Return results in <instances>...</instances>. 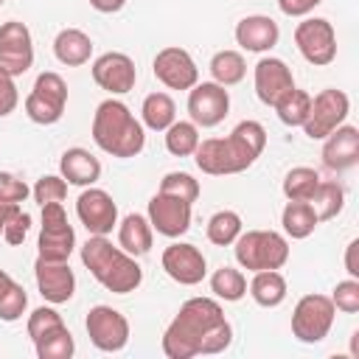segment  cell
<instances>
[{"label":"cell","mask_w":359,"mask_h":359,"mask_svg":"<svg viewBox=\"0 0 359 359\" xmlns=\"http://www.w3.org/2000/svg\"><path fill=\"white\" fill-rule=\"evenodd\" d=\"M351 353L359 356V331H353V337H351Z\"/></svg>","instance_id":"obj_49"},{"label":"cell","mask_w":359,"mask_h":359,"mask_svg":"<svg viewBox=\"0 0 359 359\" xmlns=\"http://www.w3.org/2000/svg\"><path fill=\"white\" fill-rule=\"evenodd\" d=\"M165 275L171 280H177L180 286H196L202 283V278L208 275V261L202 255V250L196 244H188V241H174L163 250V258H160Z\"/></svg>","instance_id":"obj_17"},{"label":"cell","mask_w":359,"mask_h":359,"mask_svg":"<svg viewBox=\"0 0 359 359\" xmlns=\"http://www.w3.org/2000/svg\"><path fill=\"white\" fill-rule=\"evenodd\" d=\"M93 81L109 95H126L129 90H135L137 67L132 56L121 50H107L93 62Z\"/></svg>","instance_id":"obj_18"},{"label":"cell","mask_w":359,"mask_h":359,"mask_svg":"<svg viewBox=\"0 0 359 359\" xmlns=\"http://www.w3.org/2000/svg\"><path fill=\"white\" fill-rule=\"evenodd\" d=\"M250 297L264 306V309H275L286 300V278L278 272V269H261V272H252V280L247 286Z\"/></svg>","instance_id":"obj_26"},{"label":"cell","mask_w":359,"mask_h":359,"mask_svg":"<svg viewBox=\"0 0 359 359\" xmlns=\"http://www.w3.org/2000/svg\"><path fill=\"white\" fill-rule=\"evenodd\" d=\"M146 219L151 224V230H157L165 238H180L191 230V202H182L180 196H168V194H154L149 199V210Z\"/></svg>","instance_id":"obj_16"},{"label":"cell","mask_w":359,"mask_h":359,"mask_svg":"<svg viewBox=\"0 0 359 359\" xmlns=\"http://www.w3.org/2000/svg\"><path fill=\"white\" fill-rule=\"evenodd\" d=\"M230 112V93L216 81H196L188 90V115L196 126H219Z\"/></svg>","instance_id":"obj_12"},{"label":"cell","mask_w":359,"mask_h":359,"mask_svg":"<svg viewBox=\"0 0 359 359\" xmlns=\"http://www.w3.org/2000/svg\"><path fill=\"white\" fill-rule=\"evenodd\" d=\"M323 165L331 171H348L359 163V129L351 123L337 126L328 137H323Z\"/></svg>","instance_id":"obj_22"},{"label":"cell","mask_w":359,"mask_h":359,"mask_svg":"<svg viewBox=\"0 0 359 359\" xmlns=\"http://www.w3.org/2000/svg\"><path fill=\"white\" fill-rule=\"evenodd\" d=\"M65 107H67V81L53 70L39 73L25 98V115L39 126H50L62 121Z\"/></svg>","instance_id":"obj_6"},{"label":"cell","mask_w":359,"mask_h":359,"mask_svg":"<svg viewBox=\"0 0 359 359\" xmlns=\"http://www.w3.org/2000/svg\"><path fill=\"white\" fill-rule=\"evenodd\" d=\"M210 292L224 303H238L247 294V278L236 266H219L210 275Z\"/></svg>","instance_id":"obj_32"},{"label":"cell","mask_w":359,"mask_h":359,"mask_svg":"<svg viewBox=\"0 0 359 359\" xmlns=\"http://www.w3.org/2000/svg\"><path fill=\"white\" fill-rule=\"evenodd\" d=\"M28 194H31V188L25 185V180H20L11 171H0V202L20 205L28 199Z\"/></svg>","instance_id":"obj_42"},{"label":"cell","mask_w":359,"mask_h":359,"mask_svg":"<svg viewBox=\"0 0 359 359\" xmlns=\"http://www.w3.org/2000/svg\"><path fill=\"white\" fill-rule=\"evenodd\" d=\"M233 255L241 269H280L289 261V241L275 230H241L233 241Z\"/></svg>","instance_id":"obj_5"},{"label":"cell","mask_w":359,"mask_h":359,"mask_svg":"<svg viewBox=\"0 0 359 359\" xmlns=\"http://www.w3.org/2000/svg\"><path fill=\"white\" fill-rule=\"evenodd\" d=\"M151 70H154V79L168 90H191L199 81V67L194 56L180 45H168L157 50Z\"/></svg>","instance_id":"obj_14"},{"label":"cell","mask_w":359,"mask_h":359,"mask_svg":"<svg viewBox=\"0 0 359 359\" xmlns=\"http://www.w3.org/2000/svg\"><path fill=\"white\" fill-rule=\"evenodd\" d=\"M345 272L348 278H359V238L345 247Z\"/></svg>","instance_id":"obj_46"},{"label":"cell","mask_w":359,"mask_h":359,"mask_svg":"<svg viewBox=\"0 0 359 359\" xmlns=\"http://www.w3.org/2000/svg\"><path fill=\"white\" fill-rule=\"evenodd\" d=\"M337 309L325 294H303L292 311V334L306 345H317L328 337Z\"/></svg>","instance_id":"obj_7"},{"label":"cell","mask_w":359,"mask_h":359,"mask_svg":"<svg viewBox=\"0 0 359 359\" xmlns=\"http://www.w3.org/2000/svg\"><path fill=\"white\" fill-rule=\"evenodd\" d=\"M81 264L112 294H129L143 283V269L137 258L115 247L107 236H90L81 244Z\"/></svg>","instance_id":"obj_4"},{"label":"cell","mask_w":359,"mask_h":359,"mask_svg":"<svg viewBox=\"0 0 359 359\" xmlns=\"http://www.w3.org/2000/svg\"><path fill=\"white\" fill-rule=\"evenodd\" d=\"M28 230H31V213H25L22 208H17L11 216H8V222H6V230H3V238L11 244V247H20L22 241H25V236H28Z\"/></svg>","instance_id":"obj_43"},{"label":"cell","mask_w":359,"mask_h":359,"mask_svg":"<svg viewBox=\"0 0 359 359\" xmlns=\"http://www.w3.org/2000/svg\"><path fill=\"white\" fill-rule=\"evenodd\" d=\"M233 342V325L213 297H188L163 334V353L168 359H194L202 353H222Z\"/></svg>","instance_id":"obj_1"},{"label":"cell","mask_w":359,"mask_h":359,"mask_svg":"<svg viewBox=\"0 0 359 359\" xmlns=\"http://www.w3.org/2000/svg\"><path fill=\"white\" fill-rule=\"evenodd\" d=\"M34 278H36L39 294L53 306L67 303L73 297V292H76V275H73L67 261H45V258L36 255Z\"/></svg>","instance_id":"obj_19"},{"label":"cell","mask_w":359,"mask_h":359,"mask_svg":"<svg viewBox=\"0 0 359 359\" xmlns=\"http://www.w3.org/2000/svg\"><path fill=\"white\" fill-rule=\"evenodd\" d=\"M34 348H36L39 359H70L76 353V339L67 325H59L50 334H45L42 339H36Z\"/></svg>","instance_id":"obj_36"},{"label":"cell","mask_w":359,"mask_h":359,"mask_svg":"<svg viewBox=\"0 0 359 359\" xmlns=\"http://www.w3.org/2000/svg\"><path fill=\"white\" fill-rule=\"evenodd\" d=\"M348 112H351V98H348L342 90H334V87L320 90V93L311 98V109H309V118H306V123H303L306 137H311V140L328 137L337 126L345 123Z\"/></svg>","instance_id":"obj_10"},{"label":"cell","mask_w":359,"mask_h":359,"mask_svg":"<svg viewBox=\"0 0 359 359\" xmlns=\"http://www.w3.org/2000/svg\"><path fill=\"white\" fill-rule=\"evenodd\" d=\"M87 3L101 14H115V11H121L126 6V0H87Z\"/></svg>","instance_id":"obj_47"},{"label":"cell","mask_w":359,"mask_h":359,"mask_svg":"<svg viewBox=\"0 0 359 359\" xmlns=\"http://www.w3.org/2000/svg\"><path fill=\"white\" fill-rule=\"evenodd\" d=\"M20 205H11V202H0V236H3V230H6V222H8V216L17 210Z\"/></svg>","instance_id":"obj_48"},{"label":"cell","mask_w":359,"mask_h":359,"mask_svg":"<svg viewBox=\"0 0 359 359\" xmlns=\"http://www.w3.org/2000/svg\"><path fill=\"white\" fill-rule=\"evenodd\" d=\"M252 84H255L258 101L266 107H275V101L294 87V76L283 59L264 56V59H258V65L252 70Z\"/></svg>","instance_id":"obj_20"},{"label":"cell","mask_w":359,"mask_h":359,"mask_svg":"<svg viewBox=\"0 0 359 359\" xmlns=\"http://www.w3.org/2000/svg\"><path fill=\"white\" fill-rule=\"evenodd\" d=\"M294 45L300 56L314 67H325L337 59V31L325 17H306L297 22Z\"/></svg>","instance_id":"obj_9"},{"label":"cell","mask_w":359,"mask_h":359,"mask_svg":"<svg viewBox=\"0 0 359 359\" xmlns=\"http://www.w3.org/2000/svg\"><path fill=\"white\" fill-rule=\"evenodd\" d=\"M0 6H3V0H0Z\"/></svg>","instance_id":"obj_50"},{"label":"cell","mask_w":359,"mask_h":359,"mask_svg":"<svg viewBox=\"0 0 359 359\" xmlns=\"http://www.w3.org/2000/svg\"><path fill=\"white\" fill-rule=\"evenodd\" d=\"M59 325H65V320H62V314L53 309V303L50 306H39V309H34L31 314H28V337H31V342H36V339H42L45 334H50L53 328H59Z\"/></svg>","instance_id":"obj_39"},{"label":"cell","mask_w":359,"mask_h":359,"mask_svg":"<svg viewBox=\"0 0 359 359\" xmlns=\"http://www.w3.org/2000/svg\"><path fill=\"white\" fill-rule=\"evenodd\" d=\"M208 241L216 244V247H230L238 233H241V216L236 210H216L210 219H208Z\"/></svg>","instance_id":"obj_35"},{"label":"cell","mask_w":359,"mask_h":359,"mask_svg":"<svg viewBox=\"0 0 359 359\" xmlns=\"http://www.w3.org/2000/svg\"><path fill=\"white\" fill-rule=\"evenodd\" d=\"M272 109L278 112V121L283 126H292V129L294 126H303L306 118H309V109H311V95L306 90H300V87H292L289 93H283L275 101Z\"/></svg>","instance_id":"obj_30"},{"label":"cell","mask_w":359,"mask_h":359,"mask_svg":"<svg viewBox=\"0 0 359 359\" xmlns=\"http://www.w3.org/2000/svg\"><path fill=\"white\" fill-rule=\"evenodd\" d=\"M93 140L101 151L118 157V160H129L137 157L146 146V126L132 115V109L118 101V98H107L95 107L93 115Z\"/></svg>","instance_id":"obj_3"},{"label":"cell","mask_w":359,"mask_h":359,"mask_svg":"<svg viewBox=\"0 0 359 359\" xmlns=\"http://www.w3.org/2000/svg\"><path fill=\"white\" fill-rule=\"evenodd\" d=\"M31 196H34V202L42 208V205H50V202H65V196H67V182H65V177L59 174H45V177H39L36 180V185L31 188Z\"/></svg>","instance_id":"obj_40"},{"label":"cell","mask_w":359,"mask_h":359,"mask_svg":"<svg viewBox=\"0 0 359 359\" xmlns=\"http://www.w3.org/2000/svg\"><path fill=\"white\" fill-rule=\"evenodd\" d=\"M317 185H320V174H317L314 168H309V165H294V168L286 171V177H283V196H286V199H303V202H309L311 194L317 191Z\"/></svg>","instance_id":"obj_37"},{"label":"cell","mask_w":359,"mask_h":359,"mask_svg":"<svg viewBox=\"0 0 359 359\" xmlns=\"http://www.w3.org/2000/svg\"><path fill=\"white\" fill-rule=\"evenodd\" d=\"M36 250H39V258L45 261H67L70 252L76 250V230L67 222L62 202L42 205V227H39Z\"/></svg>","instance_id":"obj_8"},{"label":"cell","mask_w":359,"mask_h":359,"mask_svg":"<svg viewBox=\"0 0 359 359\" xmlns=\"http://www.w3.org/2000/svg\"><path fill=\"white\" fill-rule=\"evenodd\" d=\"M233 36H236V45L238 48H244L250 53H266V50H272L278 45L280 28L266 14H247V17H241L236 22Z\"/></svg>","instance_id":"obj_21"},{"label":"cell","mask_w":359,"mask_h":359,"mask_svg":"<svg viewBox=\"0 0 359 359\" xmlns=\"http://www.w3.org/2000/svg\"><path fill=\"white\" fill-rule=\"evenodd\" d=\"M323 0H278V8L286 14V17H306L311 14Z\"/></svg>","instance_id":"obj_45"},{"label":"cell","mask_w":359,"mask_h":359,"mask_svg":"<svg viewBox=\"0 0 359 359\" xmlns=\"http://www.w3.org/2000/svg\"><path fill=\"white\" fill-rule=\"evenodd\" d=\"M34 65V39L25 22L8 20L0 25V67L14 79L28 73Z\"/></svg>","instance_id":"obj_15"},{"label":"cell","mask_w":359,"mask_h":359,"mask_svg":"<svg viewBox=\"0 0 359 359\" xmlns=\"http://www.w3.org/2000/svg\"><path fill=\"white\" fill-rule=\"evenodd\" d=\"M199 126L194 121H174L165 129V149L174 157H191L199 146Z\"/></svg>","instance_id":"obj_33"},{"label":"cell","mask_w":359,"mask_h":359,"mask_svg":"<svg viewBox=\"0 0 359 359\" xmlns=\"http://www.w3.org/2000/svg\"><path fill=\"white\" fill-rule=\"evenodd\" d=\"M59 171L65 177L67 185H79V188H87V185H95L101 180V160L81 149V146H73L62 154L59 160Z\"/></svg>","instance_id":"obj_23"},{"label":"cell","mask_w":359,"mask_h":359,"mask_svg":"<svg viewBox=\"0 0 359 359\" xmlns=\"http://www.w3.org/2000/svg\"><path fill=\"white\" fill-rule=\"evenodd\" d=\"M177 121V104L168 93H149L140 107V123L151 132H165Z\"/></svg>","instance_id":"obj_27"},{"label":"cell","mask_w":359,"mask_h":359,"mask_svg":"<svg viewBox=\"0 0 359 359\" xmlns=\"http://www.w3.org/2000/svg\"><path fill=\"white\" fill-rule=\"evenodd\" d=\"M151 241H154V230L149 224V219L143 213H129L121 219L118 224V247L135 258L146 255L151 250Z\"/></svg>","instance_id":"obj_25"},{"label":"cell","mask_w":359,"mask_h":359,"mask_svg":"<svg viewBox=\"0 0 359 359\" xmlns=\"http://www.w3.org/2000/svg\"><path fill=\"white\" fill-rule=\"evenodd\" d=\"M28 309V294L25 289L6 272L0 278V320L3 323H17Z\"/></svg>","instance_id":"obj_34"},{"label":"cell","mask_w":359,"mask_h":359,"mask_svg":"<svg viewBox=\"0 0 359 359\" xmlns=\"http://www.w3.org/2000/svg\"><path fill=\"white\" fill-rule=\"evenodd\" d=\"M266 149V129L258 121H241L227 137H208L199 140L196 151L191 154L196 160V168L210 177H227L247 171Z\"/></svg>","instance_id":"obj_2"},{"label":"cell","mask_w":359,"mask_h":359,"mask_svg":"<svg viewBox=\"0 0 359 359\" xmlns=\"http://www.w3.org/2000/svg\"><path fill=\"white\" fill-rule=\"evenodd\" d=\"M90 342L104 353H118L129 342V320L112 306H93L84 320Z\"/></svg>","instance_id":"obj_11"},{"label":"cell","mask_w":359,"mask_h":359,"mask_svg":"<svg viewBox=\"0 0 359 359\" xmlns=\"http://www.w3.org/2000/svg\"><path fill=\"white\" fill-rule=\"evenodd\" d=\"M280 224H283V233L289 238H297L300 241V238H309L317 230L320 219H317V213H314V208L309 202L289 199L286 208H283V213H280Z\"/></svg>","instance_id":"obj_28"},{"label":"cell","mask_w":359,"mask_h":359,"mask_svg":"<svg viewBox=\"0 0 359 359\" xmlns=\"http://www.w3.org/2000/svg\"><path fill=\"white\" fill-rule=\"evenodd\" d=\"M208 70H210V76H213L216 84L233 87V84L244 81V76H247V62H244V56H241L238 50H216V53L210 56Z\"/></svg>","instance_id":"obj_29"},{"label":"cell","mask_w":359,"mask_h":359,"mask_svg":"<svg viewBox=\"0 0 359 359\" xmlns=\"http://www.w3.org/2000/svg\"><path fill=\"white\" fill-rule=\"evenodd\" d=\"M76 216L90 236H109L118 224V205L104 188L87 185L76 199Z\"/></svg>","instance_id":"obj_13"},{"label":"cell","mask_w":359,"mask_h":359,"mask_svg":"<svg viewBox=\"0 0 359 359\" xmlns=\"http://www.w3.org/2000/svg\"><path fill=\"white\" fill-rule=\"evenodd\" d=\"M309 205L314 208L317 219L320 222H328V219H337L345 208V188L339 182H331V180H320L317 191L311 194Z\"/></svg>","instance_id":"obj_31"},{"label":"cell","mask_w":359,"mask_h":359,"mask_svg":"<svg viewBox=\"0 0 359 359\" xmlns=\"http://www.w3.org/2000/svg\"><path fill=\"white\" fill-rule=\"evenodd\" d=\"M53 56L67 67H81L93 56V39L81 28H62L53 39Z\"/></svg>","instance_id":"obj_24"},{"label":"cell","mask_w":359,"mask_h":359,"mask_svg":"<svg viewBox=\"0 0 359 359\" xmlns=\"http://www.w3.org/2000/svg\"><path fill=\"white\" fill-rule=\"evenodd\" d=\"M20 104V93L14 84V76L0 67V118H8Z\"/></svg>","instance_id":"obj_44"},{"label":"cell","mask_w":359,"mask_h":359,"mask_svg":"<svg viewBox=\"0 0 359 359\" xmlns=\"http://www.w3.org/2000/svg\"><path fill=\"white\" fill-rule=\"evenodd\" d=\"M160 194H168V196H180L182 202H196L202 188H199V180H194L188 171H168L163 180H160Z\"/></svg>","instance_id":"obj_38"},{"label":"cell","mask_w":359,"mask_h":359,"mask_svg":"<svg viewBox=\"0 0 359 359\" xmlns=\"http://www.w3.org/2000/svg\"><path fill=\"white\" fill-rule=\"evenodd\" d=\"M331 303L342 314H356L359 311V278H345L334 286Z\"/></svg>","instance_id":"obj_41"}]
</instances>
